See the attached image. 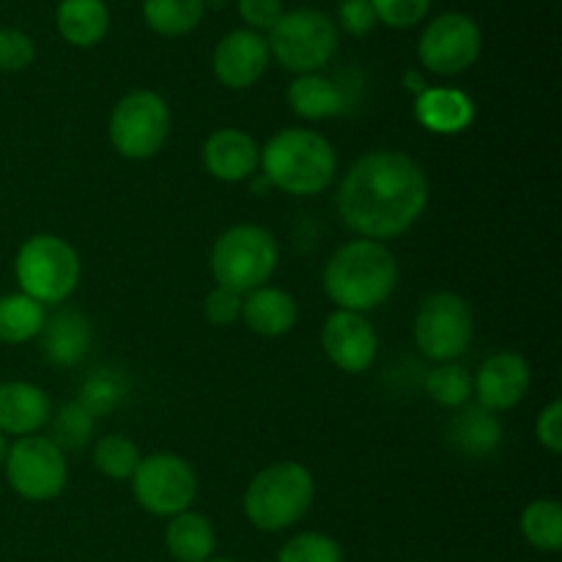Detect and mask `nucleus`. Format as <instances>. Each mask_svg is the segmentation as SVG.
Returning <instances> with one entry per match:
<instances>
[{
    "label": "nucleus",
    "instance_id": "nucleus-1",
    "mask_svg": "<svg viewBox=\"0 0 562 562\" xmlns=\"http://www.w3.org/2000/svg\"><path fill=\"white\" fill-rule=\"evenodd\" d=\"M431 184L415 157L395 148L368 151L351 165L338 184L335 206L357 239L387 245L423 217Z\"/></svg>",
    "mask_w": 562,
    "mask_h": 562
},
{
    "label": "nucleus",
    "instance_id": "nucleus-2",
    "mask_svg": "<svg viewBox=\"0 0 562 562\" xmlns=\"http://www.w3.org/2000/svg\"><path fill=\"white\" fill-rule=\"evenodd\" d=\"M401 269L387 245L371 239H351L329 256L324 267V294L335 311L371 313L395 294Z\"/></svg>",
    "mask_w": 562,
    "mask_h": 562
},
{
    "label": "nucleus",
    "instance_id": "nucleus-3",
    "mask_svg": "<svg viewBox=\"0 0 562 562\" xmlns=\"http://www.w3.org/2000/svg\"><path fill=\"white\" fill-rule=\"evenodd\" d=\"M261 170L269 187L294 198L322 195L338 179V151L316 130L285 126L261 146Z\"/></svg>",
    "mask_w": 562,
    "mask_h": 562
},
{
    "label": "nucleus",
    "instance_id": "nucleus-4",
    "mask_svg": "<svg viewBox=\"0 0 562 562\" xmlns=\"http://www.w3.org/2000/svg\"><path fill=\"white\" fill-rule=\"evenodd\" d=\"M316 499V477L300 461H274L263 467L245 488L241 508L261 532H283L300 525Z\"/></svg>",
    "mask_w": 562,
    "mask_h": 562
},
{
    "label": "nucleus",
    "instance_id": "nucleus-5",
    "mask_svg": "<svg viewBox=\"0 0 562 562\" xmlns=\"http://www.w3.org/2000/svg\"><path fill=\"white\" fill-rule=\"evenodd\" d=\"M278 239L272 231L256 223L231 225L214 239L209 252V269L217 285L241 296L269 285L272 274L278 272Z\"/></svg>",
    "mask_w": 562,
    "mask_h": 562
},
{
    "label": "nucleus",
    "instance_id": "nucleus-6",
    "mask_svg": "<svg viewBox=\"0 0 562 562\" xmlns=\"http://www.w3.org/2000/svg\"><path fill=\"white\" fill-rule=\"evenodd\" d=\"M80 252L58 234H33L16 250L14 278L20 291L44 307L64 305L80 285Z\"/></svg>",
    "mask_w": 562,
    "mask_h": 562
},
{
    "label": "nucleus",
    "instance_id": "nucleus-7",
    "mask_svg": "<svg viewBox=\"0 0 562 562\" xmlns=\"http://www.w3.org/2000/svg\"><path fill=\"white\" fill-rule=\"evenodd\" d=\"M338 42L340 31L333 16L311 5L283 11L278 25L267 33L272 60L296 77L318 75L335 58Z\"/></svg>",
    "mask_w": 562,
    "mask_h": 562
},
{
    "label": "nucleus",
    "instance_id": "nucleus-8",
    "mask_svg": "<svg viewBox=\"0 0 562 562\" xmlns=\"http://www.w3.org/2000/svg\"><path fill=\"white\" fill-rule=\"evenodd\" d=\"M170 108L162 93L151 88H135L113 104L108 135L115 151L132 162L157 157L170 137Z\"/></svg>",
    "mask_w": 562,
    "mask_h": 562
},
{
    "label": "nucleus",
    "instance_id": "nucleus-9",
    "mask_svg": "<svg viewBox=\"0 0 562 562\" xmlns=\"http://www.w3.org/2000/svg\"><path fill=\"white\" fill-rule=\"evenodd\" d=\"M415 346L426 360L456 362L467 355L475 338V313L456 291H434L415 313Z\"/></svg>",
    "mask_w": 562,
    "mask_h": 562
},
{
    "label": "nucleus",
    "instance_id": "nucleus-10",
    "mask_svg": "<svg viewBox=\"0 0 562 562\" xmlns=\"http://www.w3.org/2000/svg\"><path fill=\"white\" fill-rule=\"evenodd\" d=\"M9 488L25 503H49L69 483V461L53 437H20L9 445L3 461Z\"/></svg>",
    "mask_w": 562,
    "mask_h": 562
},
{
    "label": "nucleus",
    "instance_id": "nucleus-11",
    "mask_svg": "<svg viewBox=\"0 0 562 562\" xmlns=\"http://www.w3.org/2000/svg\"><path fill=\"white\" fill-rule=\"evenodd\" d=\"M130 483L135 503L146 514L159 516V519L184 514L198 499L195 470L190 461L181 459L179 453H168V450L143 456Z\"/></svg>",
    "mask_w": 562,
    "mask_h": 562
},
{
    "label": "nucleus",
    "instance_id": "nucleus-12",
    "mask_svg": "<svg viewBox=\"0 0 562 562\" xmlns=\"http://www.w3.org/2000/svg\"><path fill=\"white\" fill-rule=\"evenodd\" d=\"M483 53V31L464 11H445L423 27L417 58L423 69L437 77L464 75Z\"/></svg>",
    "mask_w": 562,
    "mask_h": 562
},
{
    "label": "nucleus",
    "instance_id": "nucleus-13",
    "mask_svg": "<svg viewBox=\"0 0 562 562\" xmlns=\"http://www.w3.org/2000/svg\"><path fill=\"white\" fill-rule=\"evenodd\" d=\"M322 349L338 371L360 376L376 362L379 335L362 313L333 311L322 327Z\"/></svg>",
    "mask_w": 562,
    "mask_h": 562
},
{
    "label": "nucleus",
    "instance_id": "nucleus-14",
    "mask_svg": "<svg viewBox=\"0 0 562 562\" xmlns=\"http://www.w3.org/2000/svg\"><path fill=\"white\" fill-rule=\"evenodd\" d=\"M272 64V53L263 33L250 31V27H236L228 31L217 42L212 53V71L220 86L231 91H247L267 75Z\"/></svg>",
    "mask_w": 562,
    "mask_h": 562
},
{
    "label": "nucleus",
    "instance_id": "nucleus-15",
    "mask_svg": "<svg viewBox=\"0 0 562 562\" xmlns=\"http://www.w3.org/2000/svg\"><path fill=\"white\" fill-rule=\"evenodd\" d=\"M532 384L530 362L519 351H494L472 376V395L486 412H508L525 401Z\"/></svg>",
    "mask_w": 562,
    "mask_h": 562
},
{
    "label": "nucleus",
    "instance_id": "nucleus-16",
    "mask_svg": "<svg viewBox=\"0 0 562 562\" xmlns=\"http://www.w3.org/2000/svg\"><path fill=\"white\" fill-rule=\"evenodd\" d=\"M201 159L212 179L223 184H241L261 168V143L250 132L223 126L203 140Z\"/></svg>",
    "mask_w": 562,
    "mask_h": 562
},
{
    "label": "nucleus",
    "instance_id": "nucleus-17",
    "mask_svg": "<svg viewBox=\"0 0 562 562\" xmlns=\"http://www.w3.org/2000/svg\"><path fill=\"white\" fill-rule=\"evenodd\" d=\"M53 420V401L33 382L0 384V434L33 437Z\"/></svg>",
    "mask_w": 562,
    "mask_h": 562
},
{
    "label": "nucleus",
    "instance_id": "nucleus-18",
    "mask_svg": "<svg viewBox=\"0 0 562 562\" xmlns=\"http://www.w3.org/2000/svg\"><path fill=\"white\" fill-rule=\"evenodd\" d=\"M241 322L261 338H283L300 322V302L278 285H261L241 296Z\"/></svg>",
    "mask_w": 562,
    "mask_h": 562
},
{
    "label": "nucleus",
    "instance_id": "nucleus-19",
    "mask_svg": "<svg viewBox=\"0 0 562 562\" xmlns=\"http://www.w3.org/2000/svg\"><path fill=\"white\" fill-rule=\"evenodd\" d=\"M415 119L434 135H459L475 121V102L459 88L428 86L415 97Z\"/></svg>",
    "mask_w": 562,
    "mask_h": 562
},
{
    "label": "nucleus",
    "instance_id": "nucleus-20",
    "mask_svg": "<svg viewBox=\"0 0 562 562\" xmlns=\"http://www.w3.org/2000/svg\"><path fill=\"white\" fill-rule=\"evenodd\" d=\"M91 322L75 307H60L42 329V349L53 366H77L91 349Z\"/></svg>",
    "mask_w": 562,
    "mask_h": 562
},
{
    "label": "nucleus",
    "instance_id": "nucleus-21",
    "mask_svg": "<svg viewBox=\"0 0 562 562\" xmlns=\"http://www.w3.org/2000/svg\"><path fill=\"white\" fill-rule=\"evenodd\" d=\"M289 108L302 121L338 119L349 108L346 91L324 75H300L289 86Z\"/></svg>",
    "mask_w": 562,
    "mask_h": 562
},
{
    "label": "nucleus",
    "instance_id": "nucleus-22",
    "mask_svg": "<svg viewBox=\"0 0 562 562\" xmlns=\"http://www.w3.org/2000/svg\"><path fill=\"white\" fill-rule=\"evenodd\" d=\"M55 25L60 38L71 47H97L110 31V9L104 0H60Z\"/></svg>",
    "mask_w": 562,
    "mask_h": 562
},
{
    "label": "nucleus",
    "instance_id": "nucleus-23",
    "mask_svg": "<svg viewBox=\"0 0 562 562\" xmlns=\"http://www.w3.org/2000/svg\"><path fill=\"white\" fill-rule=\"evenodd\" d=\"M165 549L176 562H209L217 549L212 521L192 508L170 516L165 527Z\"/></svg>",
    "mask_w": 562,
    "mask_h": 562
},
{
    "label": "nucleus",
    "instance_id": "nucleus-24",
    "mask_svg": "<svg viewBox=\"0 0 562 562\" xmlns=\"http://www.w3.org/2000/svg\"><path fill=\"white\" fill-rule=\"evenodd\" d=\"M44 324H47V307L38 305L36 300L25 296L22 291L0 296V344H31L42 335Z\"/></svg>",
    "mask_w": 562,
    "mask_h": 562
},
{
    "label": "nucleus",
    "instance_id": "nucleus-25",
    "mask_svg": "<svg viewBox=\"0 0 562 562\" xmlns=\"http://www.w3.org/2000/svg\"><path fill=\"white\" fill-rule=\"evenodd\" d=\"M453 442L470 459H486L503 442V426L494 412L481 406H464L453 420Z\"/></svg>",
    "mask_w": 562,
    "mask_h": 562
},
{
    "label": "nucleus",
    "instance_id": "nucleus-26",
    "mask_svg": "<svg viewBox=\"0 0 562 562\" xmlns=\"http://www.w3.org/2000/svg\"><path fill=\"white\" fill-rule=\"evenodd\" d=\"M203 14H206V0H143L146 25L168 38H179L195 31Z\"/></svg>",
    "mask_w": 562,
    "mask_h": 562
},
{
    "label": "nucleus",
    "instance_id": "nucleus-27",
    "mask_svg": "<svg viewBox=\"0 0 562 562\" xmlns=\"http://www.w3.org/2000/svg\"><path fill=\"white\" fill-rule=\"evenodd\" d=\"M521 536L538 552H560L562 549V508L558 499H532L521 510Z\"/></svg>",
    "mask_w": 562,
    "mask_h": 562
},
{
    "label": "nucleus",
    "instance_id": "nucleus-28",
    "mask_svg": "<svg viewBox=\"0 0 562 562\" xmlns=\"http://www.w3.org/2000/svg\"><path fill=\"white\" fill-rule=\"evenodd\" d=\"M140 459L143 453L137 442L124 437V434H108V437L97 439L91 453L93 470L108 477V481H132Z\"/></svg>",
    "mask_w": 562,
    "mask_h": 562
},
{
    "label": "nucleus",
    "instance_id": "nucleus-29",
    "mask_svg": "<svg viewBox=\"0 0 562 562\" xmlns=\"http://www.w3.org/2000/svg\"><path fill=\"white\" fill-rule=\"evenodd\" d=\"M426 393L442 409H464L472 401V373L470 368L456 362H439L426 376Z\"/></svg>",
    "mask_w": 562,
    "mask_h": 562
},
{
    "label": "nucleus",
    "instance_id": "nucleus-30",
    "mask_svg": "<svg viewBox=\"0 0 562 562\" xmlns=\"http://www.w3.org/2000/svg\"><path fill=\"white\" fill-rule=\"evenodd\" d=\"M278 562H344V549L324 532H300L283 543Z\"/></svg>",
    "mask_w": 562,
    "mask_h": 562
},
{
    "label": "nucleus",
    "instance_id": "nucleus-31",
    "mask_svg": "<svg viewBox=\"0 0 562 562\" xmlns=\"http://www.w3.org/2000/svg\"><path fill=\"white\" fill-rule=\"evenodd\" d=\"M371 9L382 25L409 31L426 20L431 11V0H371Z\"/></svg>",
    "mask_w": 562,
    "mask_h": 562
},
{
    "label": "nucleus",
    "instance_id": "nucleus-32",
    "mask_svg": "<svg viewBox=\"0 0 562 562\" xmlns=\"http://www.w3.org/2000/svg\"><path fill=\"white\" fill-rule=\"evenodd\" d=\"M93 434V415L86 406L77 401V404H66L60 409V415L55 417V442L58 448H82V445L91 439Z\"/></svg>",
    "mask_w": 562,
    "mask_h": 562
},
{
    "label": "nucleus",
    "instance_id": "nucleus-33",
    "mask_svg": "<svg viewBox=\"0 0 562 562\" xmlns=\"http://www.w3.org/2000/svg\"><path fill=\"white\" fill-rule=\"evenodd\" d=\"M36 58V44L20 27H0V71H22Z\"/></svg>",
    "mask_w": 562,
    "mask_h": 562
},
{
    "label": "nucleus",
    "instance_id": "nucleus-34",
    "mask_svg": "<svg viewBox=\"0 0 562 562\" xmlns=\"http://www.w3.org/2000/svg\"><path fill=\"white\" fill-rule=\"evenodd\" d=\"M203 318L212 327H231V324H236L241 318V294L223 289V285H214L206 294V300H203Z\"/></svg>",
    "mask_w": 562,
    "mask_h": 562
},
{
    "label": "nucleus",
    "instance_id": "nucleus-35",
    "mask_svg": "<svg viewBox=\"0 0 562 562\" xmlns=\"http://www.w3.org/2000/svg\"><path fill=\"white\" fill-rule=\"evenodd\" d=\"M239 16L245 20V27L256 33H269L278 20L283 16V0H236Z\"/></svg>",
    "mask_w": 562,
    "mask_h": 562
},
{
    "label": "nucleus",
    "instance_id": "nucleus-36",
    "mask_svg": "<svg viewBox=\"0 0 562 562\" xmlns=\"http://www.w3.org/2000/svg\"><path fill=\"white\" fill-rule=\"evenodd\" d=\"M338 31L344 27L349 36H368L379 25L371 9V0H344L338 5Z\"/></svg>",
    "mask_w": 562,
    "mask_h": 562
},
{
    "label": "nucleus",
    "instance_id": "nucleus-37",
    "mask_svg": "<svg viewBox=\"0 0 562 562\" xmlns=\"http://www.w3.org/2000/svg\"><path fill=\"white\" fill-rule=\"evenodd\" d=\"M536 437L547 453H562V401H552L536 423Z\"/></svg>",
    "mask_w": 562,
    "mask_h": 562
},
{
    "label": "nucleus",
    "instance_id": "nucleus-38",
    "mask_svg": "<svg viewBox=\"0 0 562 562\" xmlns=\"http://www.w3.org/2000/svg\"><path fill=\"white\" fill-rule=\"evenodd\" d=\"M404 86L409 88V91H415V97L417 93H423L428 88V82H426V77L420 75V71H406V77H404Z\"/></svg>",
    "mask_w": 562,
    "mask_h": 562
},
{
    "label": "nucleus",
    "instance_id": "nucleus-39",
    "mask_svg": "<svg viewBox=\"0 0 562 562\" xmlns=\"http://www.w3.org/2000/svg\"><path fill=\"white\" fill-rule=\"evenodd\" d=\"M5 453H9V442H5V437H3V434H0V470H3Z\"/></svg>",
    "mask_w": 562,
    "mask_h": 562
},
{
    "label": "nucleus",
    "instance_id": "nucleus-40",
    "mask_svg": "<svg viewBox=\"0 0 562 562\" xmlns=\"http://www.w3.org/2000/svg\"><path fill=\"white\" fill-rule=\"evenodd\" d=\"M209 562H234V560H209Z\"/></svg>",
    "mask_w": 562,
    "mask_h": 562
}]
</instances>
